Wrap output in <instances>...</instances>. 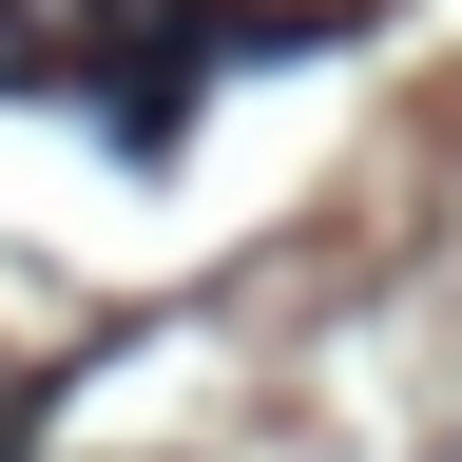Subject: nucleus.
<instances>
[{
    "mask_svg": "<svg viewBox=\"0 0 462 462\" xmlns=\"http://www.w3.org/2000/svg\"><path fill=\"white\" fill-rule=\"evenodd\" d=\"M0 78H39V20H20V0H0Z\"/></svg>",
    "mask_w": 462,
    "mask_h": 462,
    "instance_id": "f257e3e1",
    "label": "nucleus"
}]
</instances>
